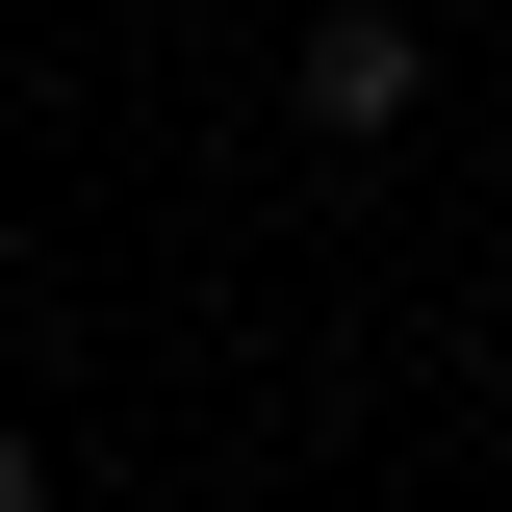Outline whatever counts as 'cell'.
<instances>
[{
	"instance_id": "cell-2",
	"label": "cell",
	"mask_w": 512,
	"mask_h": 512,
	"mask_svg": "<svg viewBox=\"0 0 512 512\" xmlns=\"http://www.w3.org/2000/svg\"><path fill=\"white\" fill-rule=\"evenodd\" d=\"M0 512H52V461H26V436H0Z\"/></svg>"
},
{
	"instance_id": "cell-1",
	"label": "cell",
	"mask_w": 512,
	"mask_h": 512,
	"mask_svg": "<svg viewBox=\"0 0 512 512\" xmlns=\"http://www.w3.org/2000/svg\"><path fill=\"white\" fill-rule=\"evenodd\" d=\"M282 103H308V128H333V154H384V128L436 103V26H384V0H333L308 52H282Z\"/></svg>"
}]
</instances>
